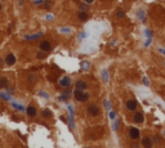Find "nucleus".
<instances>
[{"label":"nucleus","instance_id":"nucleus-1","mask_svg":"<svg viewBox=\"0 0 165 148\" xmlns=\"http://www.w3.org/2000/svg\"><path fill=\"white\" fill-rule=\"evenodd\" d=\"M74 97H75V99L77 102H85L89 98V95L85 94V93H83V90H80V89H76L75 91H74Z\"/></svg>","mask_w":165,"mask_h":148},{"label":"nucleus","instance_id":"nucleus-2","mask_svg":"<svg viewBox=\"0 0 165 148\" xmlns=\"http://www.w3.org/2000/svg\"><path fill=\"white\" fill-rule=\"evenodd\" d=\"M129 138L133 139V140L138 139L139 138V130L137 128H130V130H129Z\"/></svg>","mask_w":165,"mask_h":148},{"label":"nucleus","instance_id":"nucleus-3","mask_svg":"<svg viewBox=\"0 0 165 148\" xmlns=\"http://www.w3.org/2000/svg\"><path fill=\"white\" fill-rule=\"evenodd\" d=\"M88 112H89V115H92V116H98V115H99V108H98L97 106L92 104V106L88 107Z\"/></svg>","mask_w":165,"mask_h":148},{"label":"nucleus","instance_id":"nucleus-4","mask_svg":"<svg viewBox=\"0 0 165 148\" xmlns=\"http://www.w3.org/2000/svg\"><path fill=\"white\" fill-rule=\"evenodd\" d=\"M70 84H71V79H70L68 76H65V77H62L60 80V85L63 86V88H68Z\"/></svg>","mask_w":165,"mask_h":148},{"label":"nucleus","instance_id":"nucleus-5","mask_svg":"<svg viewBox=\"0 0 165 148\" xmlns=\"http://www.w3.org/2000/svg\"><path fill=\"white\" fill-rule=\"evenodd\" d=\"M52 49V45H50V43L49 41H46V40H44V41H41L40 43V50H43V52H49Z\"/></svg>","mask_w":165,"mask_h":148},{"label":"nucleus","instance_id":"nucleus-6","mask_svg":"<svg viewBox=\"0 0 165 148\" xmlns=\"http://www.w3.org/2000/svg\"><path fill=\"white\" fill-rule=\"evenodd\" d=\"M5 63H7L8 66H12V64L15 63V57L12 54V53L7 54V57H5Z\"/></svg>","mask_w":165,"mask_h":148},{"label":"nucleus","instance_id":"nucleus-7","mask_svg":"<svg viewBox=\"0 0 165 148\" xmlns=\"http://www.w3.org/2000/svg\"><path fill=\"white\" fill-rule=\"evenodd\" d=\"M137 102H135L134 99H129L128 102H126V108L129 109V111H134V109H137Z\"/></svg>","mask_w":165,"mask_h":148},{"label":"nucleus","instance_id":"nucleus-8","mask_svg":"<svg viewBox=\"0 0 165 148\" xmlns=\"http://www.w3.org/2000/svg\"><path fill=\"white\" fill-rule=\"evenodd\" d=\"M135 124H142L143 122V120H145V116H143V113L142 112H137L134 115V117H133Z\"/></svg>","mask_w":165,"mask_h":148},{"label":"nucleus","instance_id":"nucleus-9","mask_svg":"<svg viewBox=\"0 0 165 148\" xmlns=\"http://www.w3.org/2000/svg\"><path fill=\"white\" fill-rule=\"evenodd\" d=\"M26 112H27V115H29L30 117H34V116L36 115V108H35L34 106H29V107L26 108Z\"/></svg>","mask_w":165,"mask_h":148},{"label":"nucleus","instance_id":"nucleus-10","mask_svg":"<svg viewBox=\"0 0 165 148\" xmlns=\"http://www.w3.org/2000/svg\"><path fill=\"white\" fill-rule=\"evenodd\" d=\"M142 146H143V147L150 148L151 146H152V140H151V138H148V136H145V138L142 139Z\"/></svg>","mask_w":165,"mask_h":148},{"label":"nucleus","instance_id":"nucleus-11","mask_svg":"<svg viewBox=\"0 0 165 148\" xmlns=\"http://www.w3.org/2000/svg\"><path fill=\"white\" fill-rule=\"evenodd\" d=\"M75 86H76V89L85 90V89H87V83H85V81H83V80H79V81L75 84Z\"/></svg>","mask_w":165,"mask_h":148},{"label":"nucleus","instance_id":"nucleus-12","mask_svg":"<svg viewBox=\"0 0 165 148\" xmlns=\"http://www.w3.org/2000/svg\"><path fill=\"white\" fill-rule=\"evenodd\" d=\"M8 86V79L7 77H1L0 79V89H5Z\"/></svg>","mask_w":165,"mask_h":148},{"label":"nucleus","instance_id":"nucleus-13","mask_svg":"<svg viewBox=\"0 0 165 148\" xmlns=\"http://www.w3.org/2000/svg\"><path fill=\"white\" fill-rule=\"evenodd\" d=\"M79 19H80V21H87V19H88V14H87L85 10H81V12L79 13Z\"/></svg>","mask_w":165,"mask_h":148},{"label":"nucleus","instance_id":"nucleus-14","mask_svg":"<svg viewBox=\"0 0 165 148\" xmlns=\"http://www.w3.org/2000/svg\"><path fill=\"white\" fill-rule=\"evenodd\" d=\"M41 32H39V34H35V35H32V36H26V39L27 40H36V39H39V37H41Z\"/></svg>","mask_w":165,"mask_h":148},{"label":"nucleus","instance_id":"nucleus-15","mask_svg":"<svg viewBox=\"0 0 165 148\" xmlns=\"http://www.w3.org/2000/svg\"><path fill=\"white\" fill-rule=\"evenodd\" d=\"M68 95H70V93H68V90H66V91L60 97V101H67V99L70 98Z\"/></svg>","mask_w":165,"mask_h":148},{"label":"nucleus","instance_id":"nucleus-16","mask_svg":"<svg viewBox=\"0 0 165 148\" xmlns=\"http://www.w3.org/2000/svg\"><path fill=\"white\" fill-rule=\"evenodd\" d=\"M43 117L44 118L52 117V111H49V109H44V111H43Z\"/></svg>","mask_w":165,"mask_h":148},{"label":"nucleus","instance_id":"nucleus-17","mask_svg":"<svg viewBox=\"0 0 165 148\" xmlns=\"http://www.w3.org/2000/svg\"><path fill=\"white\" fill-rule=\"evenodd\" d=\"M13 107H14L15 109H18V111H21V112H22V111H25V107H23L22 104L19 106V104H17V103H13Z\"/></svg>","mask_w":165,"mask_h":148},{"label":"nucleus","instance_id":"nucleus-18","mask_svg":"<svg viewBox=\"0 0 165 148\" xmlns=\"http://www.w3.org/2000/svg\"><path fill=\"white\" fill-rule=\"evenodd\" d=\"M138 17L141 18V21H143V22L146 21V17H145V13H143V10H139V12H138Z\"/></svg>","mask_w":165,"mask_h":148},{"label":"nucleus","instance_id":"nucleus-19","mask_svg":"<svg viewBox=\"0 0 165 148\" xmlns=\"http://www.w3.org/2000/svg\"><path fill=\"white\" fill-rule=\"evenodd\" d=\"M52 5H53V4H52V1H49V0H48V1H44V8H45V9H49Z\"/></svg>","mask_w":165,"mask_h":148},{"label":"nucleus","instance_id":"nucleus-20","mask_svg":"<svg viewBox=\"0 0 165 148\" xmlns=\"http://www.w3.org/2000/svg\"><path fill=\"white\" fill-rule=\"evenodd\" d=\"M0 97H1L3 99H5V101H9V99H10V98L8 97V94H5V93H1V94H0Z\"/></svg>","mask_w":165,"mask_h":148},{"label":"nucleus","instance_id":"nucleus-21","mask_svg":"<svg viewBox=\"0 0 165 148\" xmlns=\"http://www.w3.org/2000/svg\"><path fill=\"white\" fill-rule=\"evenodd\" d=\"M38 58H45V52H43V50L39 52L38 53Z\"/></svg>","mask_w":165,"mask_h":148},{"label":"nucleus","instance_id":"nucleus-22","mask_svg":"<svg viewBox=\"0 0 165 148\" xmlns=\"http://www.w3.org/2000/svg\"><path fill=\"white\" fill-rule=\"evenodd\" d=\"M80 9L87 12V10H88V5H85V4H80Z\"/></svg>","mask_w":165,"mask_h":148},{"label":"nucleus","instance_id":"nucleus-23","mask_svg":"<svg viewBox=\"0 0 165 148\" xmlns=\"http://www.w3.org/2000/svg\"><path fill=\"white\" fill-rule=\"evenodd\" d=\"M124 14H125V13H124V12H123V10H118V17H119V18H123V17H124Z\"/></svg>","mask_w":165,"mask_h":148},{"label":"nucleus","instance_id":"nucleus-24","mask_svg":"<svg viewBox=\"0 0 165 148\" xmlns=\"http://www.w3.org/2000/svg\"><path fill=\"white\" fill-rule=\"evenodd\" d=\"M102 77L105 79V81L108 80V77H107V71H102Z\"/></svg>","mask_w":165,"mask_h":148},{"label":"nucleus","instance_id":"nucleus-25","mask_svg":"<svg viewBox=\"0 0 165 148\" xmlns=\"http://www.w3.org/2000/svg\"><path fill=\"white\" fill-rule=\"evenodd\" d=\"M43 3H44V0H35V1H34L35 5H40V4H43Z\"/></svg>","mask_w":165,"mask_h":148},{"label":"nucleus","instance_id":"nucleus-26","mask_svg":"<svg viewBox=\"0 0 165 148\" xmlns=\"http://www.w3.org/2000/svg\"><path fill=\"white\" fill-rule=\"evenodd\" d=\"M39 94H40V95H43V97H44V98H46V99L49 98V97H48V94H46V93H44V91H40Z\"/></svg>","mask_w":165,"mask_h":148},{"label":"nucleus","instance_id":"nucleus-27","mask_svg":"<svg viewBox=\"0 0 165 148\" xmlns=\"http://www.w3.org/2000/svg\"><path fill=\"white\" fill-rule=\"evenodd\" d=\"M110 118H111V120H115V112H110Z\"/></svg>","mask_w":165,"mask_h":148},{"label":"nucleus","instance_id":"nucleus-28","mask_svg":"<svg viewBox=\"0 0 165 148\" xmlns=\"http://www.w3.org/2000/svg\"><path fill=\"white\" fill-rule=\"evenodd\" d=\"M29 80H30V81H34V80H35V77H34V75H30V77H29Z\"/></svg>","mask_w":165,"mask_h":148},{"label":"nucleus","instance_id":"nucleus-29","mask_svg":"<svg viewBox=\"0 0 165 148\" xmlns=\"http://www.w3.org/2000/svg\"><path fill=\"white\" fill-rule=\"evenodd\" d=\"M85 1H87V3H88V4H92V3H93V1H94V0H85Z\"/></svg>","mask_w":165,"mask_h":148},{"label":"nucleus","instance_id":"nucleus-30","mask_svg":"<svg viewBox=\"0 0 165 148\" xmlns=\"http://www.w3.org/2000/svg\"><path fill=\"white\" fill-rule=\"evenodd\" d=\"M159 50H160V52H161L163 54H165V49H159Z\"/></svg>","mask_w":165,"mask_h":148},{"label":"nucleus","instance_id":"nucleus-31","mask_svg":"<svg viewBox=\"0 0 165 148\" xmlns=\"http://www.w3.org/2000/svg\"><path fill=\"white\" fill-rule=\"evenodd\" d=\"M1 8H3V7H1V4H0V10H1Z\"/></svg>","mask_w":165,"mask_h":148}]
</instances>
